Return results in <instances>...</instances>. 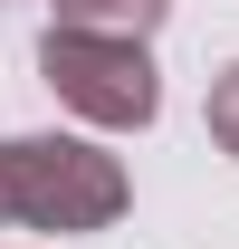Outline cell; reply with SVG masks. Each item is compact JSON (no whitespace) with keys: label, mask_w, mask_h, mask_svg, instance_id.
Returning <instances> with one entry per match:
<instances>
[{"label":"cell","mask_w":239,"mask_h":249,"mask_svg":"<svg viewBox=\"0 0 239 249\" xmlns=\"http://www.w3.org/2000/svg\"><path fill=\"white\" fill-rule=\"evenodd\" d=\"M210 115H220V134H230V144H239V77H230V87H220V106H210Z\"/></svg>","instance_id":"7a4b0ae2"},{"label":"cell","mask_w":239,"mask_h":249,"mask_svg":"<svg viewBox=\"0 0 239 249\" xmlns=\"http://www.w3.org/2000/svg\"><path fill=\"white\" fill-rule=\"evenodd\" d=\"M48 77H67V96H86V106H105V115H153V77L144 58L124 67V58H96L86 38H48Z\"/></svg>","instance_id":"6da1fadb"}]
</instances>
